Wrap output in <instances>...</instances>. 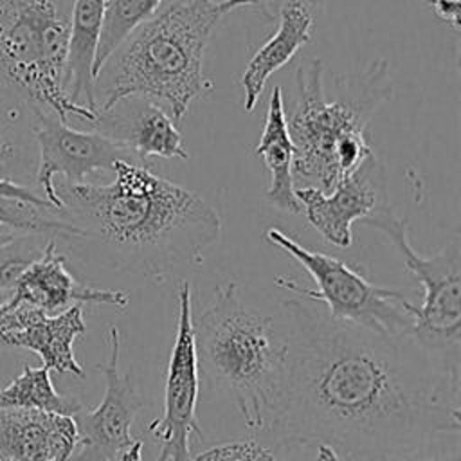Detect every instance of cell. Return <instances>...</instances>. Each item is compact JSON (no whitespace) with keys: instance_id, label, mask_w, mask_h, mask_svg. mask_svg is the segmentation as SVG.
<instances>
[{"instance_id":"obj_29","label":"cell","mask_w":461,"mask_h":461,"mask_svg":"<svg viewBox=\"0 0 461 461\" xmlns=\"http://www.w3.org/2000/svg\"><path fill=\"white\" fill-rule=\"evenodd\" d=\"M241 2L245 7H252V9L259 11L261 14H265L267 18H276L279 5L286 0H241ZM303 2L312 7V5H321L326 0H303Z\"/></svg>"},{"instance_id":"obj_18","label":"cell","mask_w":461,"mask_h":461,"mask_svg":"<svg viewBox=\"0 0 461 461\" xmlns=\"http://www.w3.org/2000/svg\"><path fill=\"white\" fill-rule=\"evenodd\" d=\"M104 18V0H72L65 92L72 103L97 112L94 61Z\"/></svg>"},{"instance_id":"obj_5","label":"cell","mask_w":461,"mask_h":461,"mask_svg":"<svg viewBox=\"0 0 461 461\" xmlns=\"http://www.w3.org/2000/svg\"><path fill=\"white\" fill-rule=\"evenodd\" d=\"M198 366L227 393L250 430L270 432L286 375V339L272 317L247 306L234 281L193 322Z\"/></svg>"},{"instance_id":"obj_11","label":"cell","mask_w":461,"mask_h":461,"mask_svg":"<svg viewBox=\"0 0 461 461\" xmlns=\"http://www.w3.org/2000/svg\"><path fill=\"white\" fill-rule=\"evenodd\" d=\"M29 126L38 148L36 184L54 207L63 209L56 193L54 176L77 184L95 171H112L115 162L140 164L126 148L95 130H76L54 113L31 112Z\"/></svg>"},{"instance_id":"obj_27","label":"cell","mask_w":461,"mask_h":461,"mask_svg":"<svg viewBox=\"0 0 461 461\" xmlns=\"http://www.w3.org/2000/svg\"><path fill=\"white\" fill-rule=\"evenodd\" d=\"M429 4L441 22L459 31V0H429Z\"/></svg>"},{"instance_id":"obj_15","label":"cell","mask_w":461,"mask_h":461,"mask_svg":"<svg viewBox=\"0 0 461 461\" xmlns=\"http://www.w3.org/2000/svg\"><path fill=\"white\" fill-rule=\"evenodd\" d=\"M92 126L126 148L140 164L151 157L189 158L176 122L148 97L131 95L117 101L112 108L97 112Z\"/></svg>"},{"instance_id":"obj_3","label":"cell","mask_w":461,"mask_h":461,"mask_svg":"<svg viewBox=\"0 0 461 461\" xmlns=\"http://www.w3.org/2000/svg\"><path fill=\"white\" fill-rule=\"evenodd\" d=\"M241 0H178L140 23L95 77L103 90L97 112L142 95L166 104L178 122L189 104L214 86L203 77V52L214 27Z\"/></svg>"},{"instance_id":"obj_30","label":"cell","mask_w":461,"mask_h":461,"mask_svg":"<svg viewBox=\"0 0 461 461\" xmlns=\"http://www.w3.org/2000/svg\"><path fill=\"white\" fill-rule=\"evenodd\" d=\"M317 447V456L315 461H351L344 452L335 448L333 445L328 443H319Z\"/></svg>"},{"instance_id":"obj_14","label":"cell","mask_w":461,"mask_h":461,"mask_svg":"<svg viewBox=\"0 0 461 461\" xmlns=\"http://www.w3.org/2000/svg\"><path fill=\"white\" fill-rule=\"evenodd\" d=\"M11 292L9 303L25 304L49 315L59 313L77 303L110 304L119 310H126L128 306V295L124 292L92 288L79 283L70 274L65 256L58 252L56 243L50 240L41 247L38 258L23 268Z\"/></svg>"},{"instance_id":"obj_31","label":"cell","mask_w":461,"mask_h":461,"mask_svg":"<svg viewBox=\"0 0 461 461\" xmlns=\"http://www.w3.org/2000/svg\"><path fill=\"white\" fill-rule=\"evenodd\" d=\"M113 461H142V441L137 439L131 447H128L121 456H117Z\"/></svg>"},{"instance_id":"obj_7","label":"cell","mask_w":461,"mask_h":461,"mask_svg":"<svg viewBox=\"0 0 461 461\" xmlns=\"http://www.w3.org/2000/svg\"><path fill=\"white\" fill-rule=\"evenodd\" d=\"M362 225L384 232L403 259L405 268L423 286L420 306L405 304L412 317L409 337L452 378L461 380V243L452 238L434 256H421L407 236V221L385 202Z\"/></svg>"},{"instance_id":"obj_13","label":"cell","mask_w":461,"mask_h":461,"mask_svg":"<svg viewBox=\"0 0 461 461\" xmlns=\"http://www.w3.org/2000/svg\"><path fill=\"white\" fill-rule=\"evenodd\" d=\"M85 331L83 304L79 303L52 315L25 304H13L7 299L0 304V344L36 353L43 367L59 375L85 376V369L74 355V342Z\"/></svg>"},{"instance_id":"obj_33","label":"cell","mask_w":461,"mask_h":461,"mask_svg":"<svg viewBox=\"0 0 461 461\" xmlns=\"http://www.w3.org/2000/svg\"><path fill=\"white\" fill-rule=\"evenodd\" d=\"M2 303H4V299H2V297H0V304H2Z\"/></svg>"},{"instance_id":"obj_1","label":"cell","mask_w":461,"mask_h":461,"mask_svg":"<svg viewBox=\"0 0 461 461\" xmlns=\"http://www.w3.org/2000/svg\"><path fill=\"white\" fill-rule=\"evenodd\" d=\"M286 375L270 432L346 456L461 432L459 380L409 335L333 319L304 295L283 303Z\"/></svg>"},{"instance_id":"obj_8","label":"cell","mask_w":461,"mask_h":461,"mask_svg":"<svg viewBox=\"0 0 461 461\" xmlns=\"http://www.w3.org/2000/svg\"><path fill=\"white\" fill-rule=\"evenodd\" d=\"M265 240L292 256L312 276L317 290L285 277H277V286L322 303L333 319L384 335H409L412 317L405 310L409 299L402 292L371 283L335 256L304 249L279 229H268Z\"/></svg>"},{"instance_id":"obj_20","label":"cell","mask_w":461,"mask_h":461,"mask_svg":"<svg viewBox=\"0 0 461 461\" xmlns=\"http://www.w3.org/2000/svg\"><path fill=\"white\" fill-rule=\"evenodd\" d=\"M38 148L29 126V113L4 112L0 106V182L31 187L36 184Z\"/></svg>"},{"instance_id":"obj_4","label":"cell","mask_w":461,"mask_h":461,"mask_svg":"<svg viewBox=\"0 0 461 461\" xmlns=\"http://www.w3.org/2000/svg\"><path fill=\"white\" fill-rule=\"evenodd\" d=\"M295 90V108L288 121L295 148L294 185L328 193L375 153L367 122L391 95L387 63L378 59L362 72L337 77L330 97L324 63L312 58L297 65Z\"/></svg>"},{"instance_id":"obj_23","label":"cell","mask_w":461,"mask_h":461,"mask_svg":"<svg viewBox=\"0 0 461 461\" xmlns=\"http://www.w3.org/2000/svg\"><path fill=\"white\" fill-rule=\"evenodd\" d=\"M162 0H104V18L101 38L94 61V76L97 77L108 58L121 43L148 18H151Z\"/></svg>"},{"instance_id":"obj_2","label":"cell","mask_w":461,"mask_h":461,"mask_svg":"<svg viewBox=\"0 0 461 461\" xmlns=\"http://www.w3.org/2000/svg\"><path fill=\"white\" fill-rule=\"evenodd\" d=\"M112 171L106 185L56 184L63 211L85 238H95L115 267L146 277L200 265L221 234L216 209L142 164L119 160Z\"/></svg>"},{"instance_id":"obj_12","label":"cell","mask_w":461,"mask_h":461,"mask_svg":"<svg viewBox=\"0 0 461 461\" xmlns=\"http://www.w3.org/2000/svg\"><path fill=\"white\" fill-rule=\"evenodd\" d=\"M295 196L310 225L331 245L348 249L351 227L387 202L385 171L375 153L328 193L315 187H295Z\"/></svg>"},{"instance_id":"obj_17","label":"cell","mask_w":461,"mask_h":461,"mask_svg":"<svg viewBox=\"0 0 461 461\" xmlns=\"http://www.w3.org/2000/svg\"><path fill=\"white\" fill-rule=\"evenodd\" d=\"M276 32L249 59L241 86L245 92L243 110L252 112L268 77L285 67L312 38L313 14L303 0H286L277 9Z\"/></svg>"},{"instance_id":"obj_19","label":"cell","mask_w":461,"mask_h":461,"mask_svg":"<svg viewBox=\"0 0 461 461\" xmlns=\"http://www.w3.org/2000/svg\"><path fill=\"white\" fill-rule=\"evenodd\" d=\"M294 151L295 148L288 131L283 92L281 86H274L268 99L263 133L254 148V153L263 158L270 173V185L265 193L270 205L283 212L297 214L301 212V203L295 196V185L292 178Z\"/></svg>"},{"instance_id":"obj_26","label":"cell","mask_w":461,"mask_h":461,"mask_svg":"<svg viewBox=\"0 0 461 461\" xmlns=\"http://www.w3.org/2000/svg\"><path fill=\"white\" fill-rule=\"evenodd\" d=\"M193 461H279L277 454L258 439H236L200 452Z\"/></svg>"},{"instance_id":"obj_34","label":"cell","mask_w":461,"mask_h":461,"mask_svg":"<svg viewBox=\"0 0 461 461\" xmlns=\"http://www.w3.org/2000/svg\"><path fill=\"white\" fill-rule=\"evenodd\" d=\"M0 461H7V459H2V457H0Z\"/></svg>"},{"instance_id":"obj_24","label":"cell","mask_w":461,"mask_h":461,"mask_svg":"<svg viewBox=\"0 0 461 461\" xmlns=\"http://www.w3.org/2000/svg\"><path fill=\"white\" fill-rule=\"evenodd\" d=\"M459 436L461 432H439L409 445L348 457L351 461H461Z\"/></svg>"},{"instance_id":"obj_21","label":"cell","mask_w":461,"mask_h":461,"mask_svg":"<svg viewBox=\"0 0 461 461\" xmlns=\"http://www.w3.org/2000/svg\"><path fill=\"white\" fill-rule=\"evenodd\" d=\"M11 407H36L68 416H74L83 409L77 398L63 396L54 389L47 367H31L29 364H25L22 373L0 389V411Z\"/></svg>"},{"instance_id":"obj_9","label":"cell","mask_w":461,"mask_h":461,"mask_svg":"<svg viewBox=\"0 0 461 461\" xmlns=\"http://www.w3.org/2000/svg\"><path fill=\"white\" fill-rule=\"evenodd\" d=\"M176 297V331L166 373L164 414L149 423V432L160 441L155 461H193L191 434L203 436L196 420L200 366L194 344L191 285L187 281H180Z\"/></svg>"},{"instance_id":"obj_16","label":"cell","mask_w":461,"mask_h":461,"mask_svg":"<svg viewBox=\"0 0 461 461\" xmlns=\"http://www.w3.org/2000/svg\"><path fill=\"white\" fill-rule=\"evenodd\" d=\"M77 447L74 416L36 409L0 411V457L7 461H68Z\"/></svg>"},{"instance_id":"obj_32","label":"cell","mask_w":461,"mask_h":461,"mask_svg":"<svg viewBox=\"0 0 461 461\" xmlns=\"http://www.w3.org/2000/svg\"><path fill=\"white\" fill-rule=\"evenodd\" d=\"M18 234H23V232H16V230L7 229V227H0V245H5L9 241H13Z\"/></svg>"},{"instance_id":"obj_28","label":"cell","mask_w":461,"mask_h":461,"mask_svg":"<svg viewBox=\"0 0 461 461\" xmlns=\"http://www.w3.org/2000/svg\"><path fill=\"white\" fill-rule=\"evenodd\" d=\"M0 196H9V198H18L25 202H34V203H50L47 198L36 194L31 187L11 184V182H0ZM52 205V203H50Z\"/></svg>"},{"instance_id":"obj_25","label":"cell","mask_w":461,"mask_h":461,"mask_svg":"<svg viewBox=\"0 0 461 461\" xmlns=\"http://www.w3.org/2000/svg\"><path fill=\"white\" fill-rule=\"evenodd\" d=\"M40 234H18L13 241L0 245V290H13L23 268L38 258L41 247L36 245Z\"/></svg>"},{"instance_id":"obj_6","label":"cell","mask_w":461,"mask_h":461,"mask_svg":"<svg viewBox=\"0 0 461 461\" xmlns=\"http://www.w3.org/2000/svg\"><path fill=\"white\" fill-rule=\"evenodd\" d=\"M72 0H0V92L31 112L74 115L94 124L97 112L72 103L65 67Z\"/></svg>"},{"instance_id":"obj_10","label":"cell","mask_w":461,"mask_h":461,"mask_svg":"<svg viewBox=\"0 0 461 461\" xmlns=\"http://www.w3.org/2000/svg\"><path fill=\"white\" fill-rule=\"evenodd\" d=\"M106 344V360L97 364V371L104 376V394L95 409H81L74 414L77 447L68 461H113L137 441L131 436V425L144 400L135 371H119L121 331L117 326L108 328Z\"/></svg>"},{"instance_id":"obj_22","label":"cell","mask_w":461,"mask_h":461,"mask_svg":"<svg viewBox=\"0 0 461 461\" xmlns=\"http://www.w3.org/2000/svg\"><path fill=\"white\" fill-rule=\"evenodd\" d=\"M0 227L23 234L85 238L83 230L63 209L50 203H34L9 196H0Z\"/></svg>"}]
</instances>
